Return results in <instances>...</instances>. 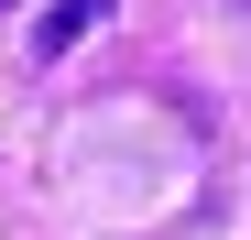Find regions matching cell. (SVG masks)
<instances>
[{"mask_svg": "<svg viewBox=\"0 0 251 240\" xmlns=\"http://www.w3.org/2000/svg\"><path fill=\"white\" fill-rule=\"evenodd\" d=\"M109 11H120V0H55V11L33 22V55H66L76 33H88V22H109Z\"/></svg>", "mask_w": 251, "mask_h": 240, "instance_id": "1", "label": "cell"}, {"mask_svg": "<svg viewBox=\"0 0 251 240\" xmlns=\"http://www.w3.org/2000/svg\"><path fill=\"white\" fill-rule=\"evenodd\" d=\"M0 11H11V0H0Z\"/></svg>", "mask_w": 251, "mask_h": 240, "instance_id": "3", "label": "cell"}, {"mask_svg": "<svg viewBox=\"0 0 251 240\" xmlns=\"http://www.w3.org/2000/svg\"><path fill=\"white\" fill-rule=\"evenodd\" d=\"M229 11H251V0H229Z\"/></svg>", "mask_w": 251, "mask_h": 240, "instance_id": "2", "label": "cell"}]
</instances>
